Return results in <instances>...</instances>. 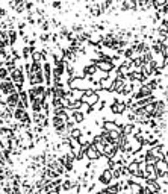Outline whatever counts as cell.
I'll return each instance as SVG.
<instances>
[{"mask_svg": "<svg viewBox=\"0 0 168 194\" xmlns=\"http://www.w3.org/2000/svg\"><path fill=\"white\" fill-rule=\"evenodd\" d=\"M67 85L70 87V88L73 89H82V91H85V89H90L91 88V82L90 80H86L85 77H82V76H76L74 79H68L67 80Z\"/></svg>", "mask_w": 168, "mask_h": 194, "instance_id": "cell-1", "label": "cell"}, {"mask_svg": "<svg viewBox=\"0 0 168 194\" xmlns=\"http://www.w3.org/2000/svg\"><path fill=\"white\" fill-rule=\"evenodd\" d=\"M100 93H97V91H94L93 88L90 89H85L83 91V97H82V102L83 103H88V105L91 106H95L98 102H100Z\"/></svg>", "mask_w": 168, "mask_h": 194, "instance_id": "cell-2", "label": "cell"}, {"mask_svg": "<svg viewBox=\"0 0 168 194\" xmlns=\"http://www.w3.org/2000/svg\"><path fill=\"white\" fill-rule=\"evenodd\" d=\"M0 91H2V96L8 97L9 94L17 93V85H15V84H14V80L9 77V79H6V80H2V82H0Z\"/></svg>", "mask_w": 168, "mask_h": 194, "instance_id": "cell-3", "label": "cell"}, {"mask_svg": "<svg viewBox=\"0 0 168 194\" xmlns=\"http://www.w3.org/2000/svg\"><path fill=\"white\" fill-rule=\"evenodd\" d=\"M26 77H27V76H26V73H24L23 65H20L17 68L11 70V79L14 80V84H24Z\"/></svg>", "mask_w": 168, "mask_h": 194, "instance_id": "cell-4", "label": "cell"}, {"mask_svg": "<svg viewBox=\"0 0 168 194\" xmlns=\"http://www.w3.org/2000/svg\"><path fill=\"white\" fill-rule=\"evenodd\" d=\"M129 108L126 105V102H121L118 99H114V103L111 105V112L114 115H123Z\"/></svg>", "mask_w": 168, "mask_h": 194, "instance_id": "cell-5", "label": "cell"}, {"mask_svg": "<svg viewBox=\"0 0 168 194\" xmlns=\"http://www.w3.org/2000/svg\"><path fill=\"white\" fill-rule=\"evenodd\" d=\"M151 94H153V89L150 88L147 84H144V85L138 89V91H136V93H135L132 97L135 99V102H138V100H141V99H146V97H149V96H151Z\"/></svg>", "mask_w": 168, "mask_h": 194, "instance_id": "cell-6", "label": "cell"}, {"mask_svg": "<svg viewBox=\"0 0 168 194\" xmlns=\"http://www.w3.org/2000/svg\"><path fill=\"white\" fill-rule=\"evenodd\" d=\"M52 126L55 127V130L58 134H64L65 130H67V122H64L62 118H59L58 115H53V118H52Z\"/></svg>", "mask_w": 168, "mask_h": 194, "instance_id": "cell-7", "label": "cell"}, {"mask_svg": "<svg viewBox=\"0 0 168 194\" xmlns=\"http://www.w3.org/2000/svg\"><path fill=\"white\" fill-rule=\"evenodd\" d=\"M112 177H114V171H112L111 168H106V170H103L102 171V175L98 177V180L103 184V185H109L112 180Z\"/></svg>", "mask_w": 168, "mask_h": 194, "instance_id": "cell-8", "label": "cell"}, {"mask_svg": "<svg viewBox=\"0 0 168 194\" xmlns=\"http://www.w3.org/2000/svg\"><path fill=\"white\" fill-rule=\"evenodd\" d=\"M85 155H86V158L90 159V161H97V159L102 156V155H100V152H98V150H97V149L94 147L93 144H91V146H90V147L86 149Z\"/></svg>", "mask_w": 168, "mask_h": 194, "instance_id": "cell-9", "label": "cell"}, {"mask_svg": "<svg viewBox=\"0 0 168 194\" xmlns=\"http://www.w3.org/2000/svg\"><path fill=\"white\" fill-rule=\"evenodd\" d=\"M37 50V47H30V46H24L23 49H21V58L24 59V61H29V59H32V53Z\"/></svg>", "mask_w": 168, "mask_h": 194, "instance_id": "cell-10", "label": "cell"}, {"mask_svg": "<svg viewBox=\"0 0 168 194\" xmlns=\"http://www.w3.org/2000/svg\"><path fill=\"white\" fill-rule=\"evenodd\" d=\"M85 112L82 111V109H77V111H71V118L74 120L76 123H83V120H85Z\"/></svg>", "mask_w": 168, "mask_h": 194, "instance_id": "cell-11", "label": "cell"}, {"mask_svg": "<svg viewBox=\"0 0 168 194\" xmlns=\"http://www.w3.org/2000/svg\"><path fill=\"white\" fill-rule=\"evenodd\" d=\"M146 184L153 193H161V185L154 180V179H146Z\"/></svg>", "mask_w": 168, "mask_h": 194, "instance_id": "cell-12", "label": "cell"}, {"mask_svg": "<svg viewBox=\"0 0 168 194\" xmlns=\"http://www.w3.org/2000/svg\"><path fill=\"white\" fill-rule=\"evenodd\" d=\"M20 102L24 105V108H29L30 106V97H29V93L27 91H20Z\"/></svg>", "mask_w": 168, "mask_h": 194, "instance_id": "cell-13", "label": "cell"}, {"mask_svg": "<svg viewBox=\"0 0 168 194\" xmlns=\"http://www.w3.org/2000/svg\"><path fill=\"white\" fill-rule=\"evenodd\" d=\"M153 102H156V99H154V96L151 94V96L146 97V99H141V100L135 102V105H136V106H147V105H151Z\"/></svg>", "mask_w": 168, "mask_h": 194, "instance_id": "cell-14", "label": "cell"}, {"mask_svg": "<svg viewBox=\"0 0 168 194\" xmlns=\"http://www.w3.org/2000/svg\"><path fill=\"white\" fill-rule=\"evenodd\" d=\"M18 34H20V32H17V31H15V29H12V27H11V29L8 31V35H9V43H11V47H14V46H15Z\"/></svg>", "mask_w": 168, "mask_h": 194, "instance_id": "cell-15", "label": "cell"}, {"mask_svg": "<svg viewBox=\"0 0 168 194\" xmlns=\"http://www.w3.org/2000/svg\"><path fill=\"white\" fill-rule=\"evenodd\" d=\"M133 89H135L133 82L127 80V82H126V85H124V89H123V96H130L132 93H133Z\"/></svg>", "mask_w": 168, "mask_h": 194, "instance_id": "cell-16", "label": "cell"}, {"mask_svg": "<svg viewBox=\"0 0 168 194\" xmlns=\"http://www.w3.org/2000/svg\"><path fill=\"white\" fill-rule=\"evenodd\" d=\"M71 138H76V140H80L82 137H83V134H82V129H79V127H73L71 130H70V134H68Z\"/></svg>", "mask_w": 168, "mask_h": 194, "instance_id": "cell-17", "label": "cell"}, {"mask_svg": "<svg viewBox=\"0 0 168 194\" xmlns=\"http://www.w3.org/2000/svg\"><path fill=\"white\" fill-rule=\"evenodd\" d=\"M39 39H41L42 43H49V41L52 39V35H50L49 32H42V34L39 35Z\"/></svg>", "mask_w": 168, "mask_h": 194, "instance_id": "cell-18", "label": "cell"}, {"mask_svg": "<svg viewBox=\"0 0 168 194\" xmlns=\"http://www.w3.org/2000/svg\"><path fill=\"white\" fill-rule=\"evenodd\" d=\"M164 3H165V0H153V2H151V6H153L154 9H161Z\"/></svg>", "mask_w": 168, "mask_h": 194, "instance_id": "cell-19", "label": "cell"}, {"mask_svg": "<svg viewBox=\"0 0 168 194\" xmlns=\"http://www.w3.org/2000/svg\"><path fill=\"white\" fill-rule=\"evenodd\" d=\"M62 190H64V191H70V190H73V184H71L70 180H65L64 185H62Z\"/></svg>", "mask_w": 168, "mask_h": 194, "instance_id": "cell-20", "label": "cell"}, {"mask_svg": "<svg viewBox=\"0 0 168 194\" xmlns=\"http://www.w3.org/2000/svg\"><path fill=\"white\" fill-rule=\"evenodd\" d=\"M105 106H106V102H105L103 99H100V102L95 105V109H97V111H103V109H105Z\"/></svg>", "mask_w": 168, "mask_h": 194, "instance_id": "cell-21", "label": "cell"}, {"mask_svg": "<svg viewBox=\"0 0 168 194\" xmlns=\"http://www.w3.org/2000/svg\"><path fill=\"white\" fill-rule=\"evenodd\" d=\"M49 27H50L49 21H47V20H42V23H41V29H42V32H49Z\"/></svg>", "mask_w": 168, "mask_h": 194, "instance_id": "cell-22", "label": "cell"}, {"mask_svg": "<svg viewBox=\"0 0 168 194\" xmlns=\"http://www.w3.org/2000/svg\"><path fill=\"white\" fill-rule=\"evenodd\" d=\"M159 11L162 12V15H168V2H165V3L162 5V8H161Z\"/></svg>", "mask_w": 168, "mask_h": 194, "instance_id": "cell-23", "label": "cell"}, {"mask_svg": "<svg viewBox=\"0 0 168 194\" xmlns=\"http://www.w3.org/2000/svg\"><path fill=\"white\" fill-rule=\"evenodd\" d=\"M52 6H53L55 9H59V8H61V0H53Z\"/></svg>", "mask_w": 168, "mask_h": 194, "instance_id": "cell-24", "label": "cell"}, {"mask_svg": "<svg viewBox=\"0 0 168 194\" xmlns=\"http://www.w3.org/2000/svg\"><path fill=\"white\" fill-rule=\"evenodd\" d=\"M165 67H167V70H168V61H167V62H165Z\"/></svg>", "mask_w": 168, "mask_h": 194, "instance_id": "cell-25", "label": "cell"}]
</instances>
